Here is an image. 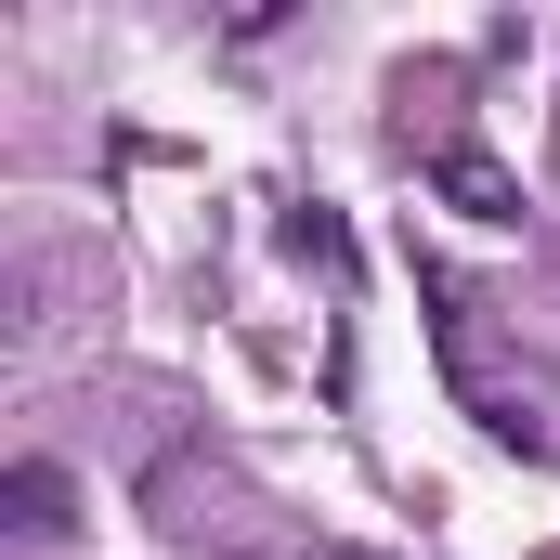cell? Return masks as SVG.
Masks as SVG:
<instances>
[{"instance_id": "6da1fadb", "label": "cell", "mask_w": 560, "mask_h": 560, "mask_svg": "<svg viewBox=\"0 0 560 560\" xmlns=\"http://www.w3.org/2000/svg\"><path fill=\"white\" fill-rule=\"evenodd\" d=\"M66 509H79V482H66L52 456H13V469H0V522H13L26 548H52V535H66Z\"/></svg>"}, {"instance_id": "7a4b0ae2", "label": "cell", "mask_w": 560, "mask_h": 560, "mask_svg": "<svg viewBox=\"0 0 560 560\" xmlns=\"http://www.w3.org/2000/svg\"><path fill=\"white\" fill-rule=\"evenodd\" d=\"M430 183H443V196H456L469 222H522V183H509V170H495L482 143H443V156H430Z\"/></svg>"}]
</instances>
